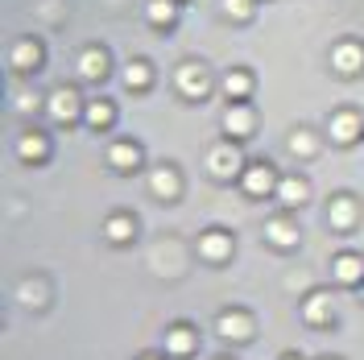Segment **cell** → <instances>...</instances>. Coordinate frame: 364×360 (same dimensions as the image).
I'll return each mask as SVG.
<instances>
[{
  "instance_id": "cell-1",
  "label": "cell",
  "mask_w": 364,
  "mask_h": 360,
  "mask_svg": "<svg viewBox=\"0 0 364 360\" xmlns=\"http://www.w3.org/2000/svg\"><path fill=\"white\" fill-rule=\"evenodd\" d=\"M245 166L249 162L240 158V149L224 141V145H215L211 154H207V170H211V179H236V174H245Z\"/></svg>"
},
{
  "instance_id": "cell-2",
  "label": "cell",
  "mask_w": 364,
  "mask_h": 360,
  "mask_svg": "<svg viewBox=\"0 0 364 360\" xmlns=\"http://www.w3.org/2000/svg\"><path fill=\"white\" fill-rule=\"evenodd\" d=\"M240 182H245V191H249L252 199H265V195H273L277 191V174H273L269 162H252V166H245V174H240Z\"/></svg>"
},
{
  "instance_id": "cell-3",
  "label": "cell",
  "mask_w": 364,
  "mask_h": 360,
  "mask_svg": "<svg viewBox=\"0 0 364 360\" xmlns=\"http://www.w3.org/2000/svg\"><path fill=\"white\" fill-rule=\"evenodd\" d=\"M46 112L54 116V120H75V116L83 112L79 91H75V88H54V91H50V100H46Z\"/></svg>"
},
{
  "instance_id": "cell-4",
  "label": "cell",
  "mask_w": 364,
  "mask_h": 360,
  "mask_svg": "<svg viewBox=\"0 0 364 360\" xmlns=\"http://www.w3.org/2000/svg\"><path fill=\"white\" fill-rule=\"evenodd\" d=\"M327 133H331L336 145H352V141L360 137V116L356 112H336L331 120H327Z\"/></svg>"
},
{
  "instance_id": "cell-5",
  "label": "cell",
  "mask_w": 364,
  "mask_h": 360,
  "mask_svg": "<svg viewBox=\"0 0 364 360\" xmlns=\"http://www.w3.org/2000/svg\"><path fill=\"white\" fill-rule=\"evenodd\" d=\"M215 332L224 339H249L252 336V319L245 311H224V315L215 319Z\"/></svg>"
},
{
  "instance_id": "cell-6",
  "label": "cell",
  "mask_w": 364,
  "mask_h": 360,
  "mask_svg": "<svg viewBox=\"0 0 364 360\" xmlns=\"http://www.w3.org/2000/svg\"><path fill=\"white\" fill-rule=\"evenodd\" d=\"M207 88H211V83H207V70L199 67V63H182L178 67V91L182 95H195V100H199V95H207Z\"/></svg>"
},
{
  "instance_id": "cell-7",
  "label": "cell",
  "mask_w": 364,
  "mask_h": 360,
  "mask_svg": "<svg viewBox=\"0 0 364 360\" xmlns=\"http://www.w3.org/2000/svg\"><path fill=\"white\" fill-rule=\"evenodd\" d=\"M199 257H207V261H228L232 257V236L228 232H203L199 236Z\"/></svg>"
},
{
  "instance_id": "cell-8",
  "label": "cell",
  "mask_w": 364,
  "mask_h": 360,
  "mask_svg": "<svg viewBox=\"0 0 364 360\" xmlns=\"http://www.w3.org/2000/svg\"><path fill=\"white\" fill-rule=\"evenodd\" d=\"M331 67L340 70V75H356L364 67V50L356 42H340L331 50Z\"/></svg>"
},
{
  "instance_id": "cell-9",
  "label": "cell",
  "mask_w": 364,
  "mask_h": 360,
  "mask_svg": "<svg viewBox=\"0 0 364 360\" xmlns=\"http://www.w3.org/2000/svg\"><path fill=\"white\" fill-rule=\"evenodd\" d=\"M195 344H199V332L186 327V323H174V327L166 332V352H170V356H186V352H195Z\"/></svg>"
},
{
  "instance_id": "cell-10",
  "label": "cell",
  "mask_w": 364,
  "mask_h": 360,
  "mask_svg": "<svg viewBox=\"0 0 364 360\" xmlns=\"http://www.w3.org/2000/svg\"><path fill=\"white\" fill-rule=\"evenodd\" d=\"M178 170H174V166H158V170H154V174H149V191H154V195H158V199H178Z\"/></svg>"
},
{
  "instance_id": "cell-11",
  "label": "cell",
  "mask_w": 364,
  "mask_h": 360,
  "mask_svg": "<svg viewBox=\"0 0 364 360\" xmlns=\"http://www.w3.org/2000/svg\"><path fill=\"white\" fill-rule=\"evenodd\" d=\"M331 273H336V282H343V286H356V282H364V261L356 253H340L331 261Z\"/></svg>"
},
{
  "instance_id": "cell-12",
  "label": "cell",
  "mask_w": 364,
  "mask_h": 360,
  "mask_svg": "<svg viewBox=\"0 0 364 360\" xmlns=\"http://www.w3.org/2000/svg\"><path fill=\"white\" fill-rule=\"evenodd\" d=\"M108 166H112V170H120V174H129V170H136V166H141V149H136L133 141H116L112 149H108Z\"/></svg>"
},
{
  "instance_id": "cell-13",
  "label": "cell",
  "mask_w": 364,
  "mask_h": 360,
  "mask_svg": "<svg viewBox=\"0 0 364 360\" xmlns=\"http://www.w3.org/2000/svg\"><path fill=\"white\" fill-rule=\"evenodd\" d=\"M327 220H331L336 232H348V228L356 224V199H352V195H336V199H331V211H327Z\"/></svg>"
},
{
  "instance_id": "cell-14",
  "label": "cell",
  "mask_w": 364,
  "mask_h": 360,
  "mask_svg": "<svg viewBox=\"0 0 364 360\" xmlns=\"http://www.w3.org/2000/svg\"><path fill=\"white\" fill-rule=\"evenodd\" d=\"M224 129L232 137H252V108L240 100V104H232L224 112Z\"/></svg>"
},
{
  "instance_id": "cell-15",
  "label": "cell",
  "mask_w": 364,
  "mask_h": 360,
  "mask_svg": "<svg viewBox=\"0 0 364 360\" xmlns=\"http://www.w3.org/2000/svg\"><path fill=\"white\" fill-rule=\"evenodd\" d=\"M108 75V54L104 50H83V58H79V79H104Z\"/></svg>"
},
{
  "instance_id": "cell-16",
  "label": "cell",
  "mask_w": 364,
  "mask_h": 360,
  "mask_svg": "<svg viewBox=\"0 0 364 360\" xmlns=\"http://www.w3.org/2000/svg\"><path fill=\"white\" fill-rule=\"evenodd\" d=\"M265 236H269V245H277V248L298 245V228L290 224V220H269V224H265Z\"/></svg>"
},
{
  "instance_id": "cell-17",
  "label": "cell",
  "mask_w": 364,
  "mask_h": 360,
  "mask_svg": "<svg viewBox=\"0 0 364 360\" xmlns=\"http://www.w3.org/2000/svg\"><path fill=\"white\" fill-rule=\"evenodd\" d=\"M249 91H252V75L249 70H228L224 75V95L232 100V104H240Z\"/></svg>"
},
{
  "instance_id": "cell-18",
  "label": "cell",
  "mask_w": 364,
  "mask_h": 360,
  "mask_svg": "<svg viewBox=\"0 0 364 360\" xmlns=\"http://www.w3.org/2000/svg\"><path fill=\"white\" fill-rule=\"evenodd\" d=\"M302 315H306V323H327V319H331V294L315 290L311 298H306V307H302Z\"/></svg>"
},
{
  "instance_id": "cell-19",
  "label": "cell",
  "mask_w": 364,
  "mask_h": 360,
  "mask_svg": "<svg viewBox=\"0 0 364 360\" xmlns=\"http://www.w3.org/2000/svg\"><path fill=\"white\" fill-rule=\"evenodd\" d=\"M42 63V46L38 42H17L13 46V67L17 70H38Z\"/></svg>"
},
{
  "instance_id": "cell-20",
  "label": "cell",
  "mask_w": 364,
  "mask_h": 360,
  "mask_svg": "<svg viewBox=\"0 0 364 360\" xmlns=\"http://www.w3.org/2000/svg\"><path fill=\"white\" fill-rule=\"evenodd\" d=\"M273 195L286 203V207H302V203H306V182H302V179H282Z\"/></svg>"
},
{
  "instance_id": "cell-21",
  "label": "cell",
  "mask_w": 364,
  "mask_h": 360,
  "mask_svg": "<svg viewBox=\"0 0 364 360\" xmlns=\"http://www.w3.org/2000/svg\"><path fill=\"white\" fill-rule=\"evenodd\" d=\"M83 116H87L91 129H108V125L116 120V108L108 104V100H91L87 108H83Z\"/></svg>"
},
{
  "instance_id": "cell-22",
  "label": "cell",
  "mask_w": 364,
  "mask_h": 360,
  "mask_svg": "<svg viewBox=\"0 0 364 360\" xmlns=\"http://www.w3.org/2000/svg\"><path fill=\"white\" fill-rule=\"evenodd\" d=\"M104 232H108V240H112V245H129V240H133V232H136V224H133V216H112V220L104 224Z\"/></svg>"
},
{
  "instance_id": "cell-23",
  "label": "cell",
  "mask_w": 364,
  "mask_h": 360,
  "mask_svg": "<svg viewBox=\"0 0 364 360\" xmlns=\"http://www.w3.org/2000/svg\"><path fill=\"white\" fill-rule=\"evenodd\" d=\"M46 149H50V145H46V137H42V133H25L21 141H17V154H21L25 162H42V158H46Z\"/></svg>"
},
{
  "instance_id": "cell-24",
  "label": "cell",
  "mask_w": 364,
  "mask_h": 360,
  "mask_svg": "<svg viewBox=\"0 0 364 360\" xmlns=\"http://www.w3.org/2000/svg\"><path fill=\"white\" fill-rule=\"evenodd\" d=\"M145 17H149L154 25H170L174 17H178V4H174V0H149Z\"/></svg>"
},
{
  "instance_id": "cell-25",
  "label": "cell",
  "mask_w": 364,
  "mask_h": 360,
  "mask_svg": "<svg viewBox=\"0 0 364 360\" xmlns=\"http://www.w3.org/2000/svg\"><path fill=\"white\" fill-rule=\"evenodd\" d=\"M318 149V141L311 129H298V133H290V154H298V158H311Z\"/></svg>"
},
{
  "instance_id": "cell-26",
  "label": "cell",
  "mask_w": 364,
  "mask_h": 360,
  "mask_svg": "<svg viewBox=\"0 0 364 360\" xmlns=\"http://www.w3.org/2000/svg\"><path fill=\"white\" fill-rule=\"evenodd\" d=\"M149 79H154V75H149V63H129V67H124V88H149Z\"/></svg>"
},
{
  "instance_id": "cell-27",
  "label": "cell",
  "mask_w": 364,
  "mask_h": 360,
  "mask_svg": "<svg viewBox=\"0 0 364 360\" xmlns=\"http://www.w3.org/2000/svg\"><path fill=\"white\" fill-rule=\"evenodd\" d=\"M224 13L236 21H249L252 17V0H224Z\"/></svg>"
},
{
  "instance_id": "cell-28",
  "label": "cell",
  "mask_w": 364,
  "mask_h": 360,
  "mask_svg": "<svg viewBox=\"0 0 364 360\" xmlns=\"http://www.w3.org/2000/svg\"><path fill=\"white\" fill-rule=\"evenodd\" d=\"M42 286H38V282H25V286H21V302H29V307H42V302H46V298H42Z\"/></svg>"
},
{
  "instance_id": "cell-29",
  "label": "cell",
  "mask_w": 364,
  "mask_h": 360,
  "mask_svg": "<svg viewBox=\"0 0 364 360\" xmlns=\"http://www.w3.org/2000/svg\"><path fill=\"white\" fill-rule=\"evenodd\" d=\"M141 360H161V356H141Z\"/></svg>"
},
{
  "instance_id": "cell-30",
  "label": "cell",
  "mask_w": 364,
  "mask_h": 360,
  "mask_svg": "<svg viewBox=\"0 0 364 360\" xmlns=\"http://www.w3.org/2000/svg\"><path fill=\"white\" fill-rule=\"evenodd\" d=\"M282 360H298V356H282Z\"/></svg>"
},
{
  "instance_id": "cell-31",
  "label": "cell",
  "mask_w": 364,
  "mask_h": 360,
  "mask_svg": "<svg viewBox=\"0 0 364 360\" xmlns=\"http://www.w3.org/2000/svg\"><path fill=\"white\" fill-rule=\"evenodd\" d=\"M360 286H364V282H360Z\"/></svg>"
}]
</instances>
